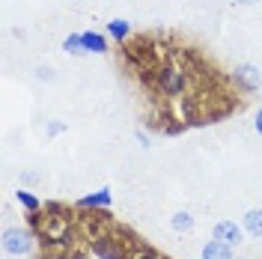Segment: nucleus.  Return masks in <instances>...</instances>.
Returning a JSON list of instances; mask_svg holds the SVG:
<instances>
[{
	"label": "nucleus",
	"instance_id": "1",
	"mask_svg": "<svg viewBox=\"0 0 262 259\" xmlns=\"http://www.w3.org/2000/svg\"><path fill=\"white\" fill-rule=\"evenodd\" d=\"M30 247H33V235L27 229H21V227L3 229V250H6V253L24 256V253H30Z\"/></svg>",
	"mask_w": 262,
	"mask_h": 259
},
{
	"label": "nucleus",
	"instance_id": "2",
	"mask_svg": "<svg viewBox=\"0 0 262 259\" xmlns=\"http://www.w3.org/2000/svg\"><path fill=\"white\" fill-rule=\"evenodd\" d=\"M158 87L167 96H179L182 87H185V75H182L179 69H161L158 72Z\"/></svg>",
	"mask_w": 262,
	"mask_h": 259
},
{
	"label": "nucleus",
	"instance_id": "3",
	"mask_svg": "<svg viewBox=\"0 0 262 259\" xmlns=\"http://www.w3.org/2000/svg\"><path fill=\"white\" fill-rule=\"evenodd\" d=\"M212 235L217 239V242L229 244V247H238V244H242V229L235 227L232 221H221V224H214Z\"/></svg>",
	"mask_w": 262,
	"mask_h": 259
},
{
	"label": "nucleus",
	"instance_id": "4",
	"mask_svg": "<svg viewBox=\"0 0 262 259\" xmlns=\"http://www.w3.org/2000/svg\"><path fill=\"white\" fill-rule=\"evenodd\" d=\"M235 81L242 83L245 90H259V83H262V72L256 69V66L242 63V66H235Z\"/></svg>",
	"mask_w": 262,
	"mask_h": 259
},
{
	"label": "nucleus",
	"instance_id": "5",
	"mask_svg": "<svg viewBox=\"0 0 262 259\" xmlns=\"http://www.w3.org/2000/svg\"><path fill=\"white\" fill-rule=\"evenodd\" d=\"M78 206H81V209H107V206H111V188H101L96 194L81 197Z\"/></svg>",
	"mask_w": 262,
	"mask_h": 259
},
{
	"label": "nucleus",
	"instance_id": "6",
	"mask_svg": "<svg viewBox=\"0 0 262 259\" xmlns=\"http://www.w3.org/2000/svg\"><path fill=\"white\" fill-rule=\"evenodd\" d=\"M81 36H83V48H86V54H107V39H104L101 33L86 30V33H81Z\"/></svg>",
	"mask_w": 262,
	"mask_h": 259
},
{
	"label": "nucleus",
	"instance_id": "7",
	"mask_svg": "<svg viewBox=\"0 0 262 259\" xmlns=\"http://www.w3.org/2000/svg\"><path fill=\"white\" fill-rule=\"evenodd\" d=\"M203 259H232V247L224 242H217V239H212V242L203 247Z\"/></svg>",
	"mask_w": 262,
	"mask_h": 259
},
{
	"label": "nucleus",
	"instance_id": "8",
	"mask_svg": "<svg viewBox=\"0 0 262 259\" xmlns=\"http://www.w3.org/2000/svg\"><path fill=\"white\" fill-rule=\"evenodd\" d=\"M93 253H96L98 259H122L119 247H116L111 239H101V242H96V244H93Z\"/></svg>",
	"mask_w": 262,
	"mask_h": 259
},
{
	"label": "nucleus",
	"instance_id": "9",
	"mask_svg": "<svg viewBox=\"0 0 262 259\" xmlns=\"http://www.w3.org/2000/svg\"><path fill=\"white\" fill-rule=\"evenodd\" d=\"M245 229L253 239H262V209H250L245 214Z\"/></svg>",
	"mask_w": 262,
	"mask_h": 259
},
{
	"label": "nucleus",
	"instance_id": "10",
	"mask_svg": "<svg viewBox=\"0 0 262 259\" xmlns=\"http://www.w3.org/2000/svg\"><path fill=\"white\" fill-rule=\"evenodd\" d=\"M170 227L176 229V232H191L194 229V214L191 211H176L173 221H170Z\"/></svg>",
	"mask_w": 262,
	"mask_h": 259
},
{
	"label": "nucleus",
	"instance_id": "11",
	"mask_svg": "<svg viewBox=\"0 0 262 259\" xmlns=\"http://www.w3.org/2000/svg\"><path fill=\"white\" fill-rule=\"evenodd\" d=\"M107 33L114 36L116 42H122V39H125V36H128V33H131V24H128V21H125V18H114V21L107 24Z\"/></svg>",
	"mask_w": 262,
	"mask_h": 259
},
{
	"label": "nucleus",
	"instance_id": "12",
	"mask_svg": "<svg viewBox=\"0 0 262 259\" xmlns=\"http://www.w3.org/2000/svg\"><path fill=\"white\" fill-rule=\"evenodd\" d=\"M63 51H66V54H86L81 33H69V36L63 39Z\"/></svg>",
	"mask_w": 262,
	"mask_h": 259
},
{
	"label": "nucleus",
	"instance_id": "13",
	"mask_svg": "<svg viewBox=\"0 0 262 259\" xmlns=\"http://www.w3.org/2000/svg\"><path fill=\"white\" fill-rule=\"evenodd\" d=\"M15 200L24 206L27 211H39V197H33L30 191H15Z\"/></svg>",
	"mask_w": 262,
	"mask_h": 259
},
{
	"label": "nucleus",
	"instance_id": "14",
	"mask_svg": "<svg viewBox=\"0 0 262 259\" xmlns=\"http://www.w3.org/2000/svg\"><path fill=\"white\" fill-rule=\"evenodd\" d=\"M66 131V122H48V137H57Z\"/></svg>",
	"mask_w": 262,
	"mask_h": 259
},
{
	"label": "nucleus",
	"instance_id": "15",
	"mask_svg": "<svg viewBox=\"0 0 262 259\" xmlns=\"http://www.w3.org/2000/svg\"><path fill=\"white\" fill-rule=\"evenodd\" d=\"M253 128L262 134V107H259V114H256V119H253Z\"/></svg>",
	"mask_w": 262,
	"mask_h": 259
},
{
	"label": "nucleus",
	"instance_id": "16",
	"mask_svg": "<svg viewBox=\"0 0 262 259\" xmlns=\"http://www.w3.org/2000/svg\"><path fill=\"white\" fill-rule=\"evenodd\" d=\"M137 140H140V146H149V137L143 134V131H137Z\"/></svg>",
	"mask_w": 262,
	"mask_h": 259
},
{
	"label": "nucleus",
	"instance_id": "17",
	"mask_svg": "<svg viewBox=\"0 0 262 259\" xmlns=\"http://www.w3.org/2000/svg\"><path fill=\"white\" fill-rule=\"evenodd\" d=\"M235 3H242V6H253V3H259V0H235Z\"/></svg>",
	"mask_w": 262,
	"mask_h": 259
},
{
	"label": "nucleus",
	"instance_id": "18",
	"mask_svg": "<svg viewBox=\"0 0 262 259\" xmlns=\"http://www.w3.org/2000/svg\"><path fill=\"white\" fill-rule=\"evenodd\" d=\"M137 259H152V256H137Z\"/></svg>",
	"mask_w": 262,
	"mask_h": 259
},
{
	"label": "nucleus",
	"instance_id": "19",
	"mask_svg": "<svg viewBox=\"0 0 262 259\" xmlns=\"http://www.w3.org/2000/svg\"><path fill=\"white\" fill-rule=\"evenodd\" d=\"M259 98H262V96H259Z\"/></svg>",
	"mask_w": 262,
	"mask_h": 259
}]
</instances>
